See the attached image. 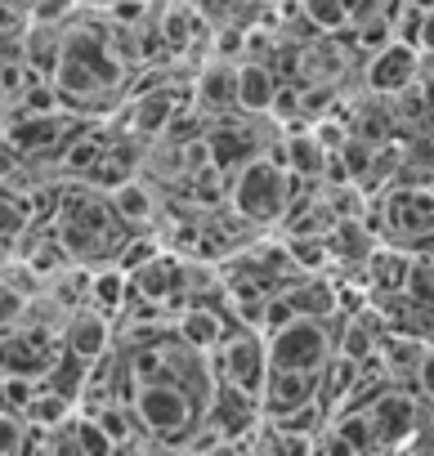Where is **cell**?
<instances>
[{
    "label": "cell",
    "instance_id": "cell-1",
    "mask_svg": "<svg viewBox=\"0 0 434 456\" xmlns=\"http://www.w3.org/2000/svg\"><path fill=\"white\" fill-rule=\"evenodd\" d=\"M54 233L68 247L77 265H112L130 238H121V215L112 210V197L94 183L63 192V206L54 215Z\"/></svg>",
    "mask_w": 434,
    "mask_h": 456
},
{
    "label": "cell",
    "instance_id": "cell-2",
    "mask_svg": "<svg viewBox=\"0 0 434 456\" xmlns=\"http://www.w3.org/2000/svg\"><path fill=\"white\" fill-rule=\"evenodd\" d=\"M126 59L112 50L108 41V28H72L68 32V45H63V63L54 72V86H59V99L68 108H90V103H103V94L121 90L126 81Z\"/></svg>",
    "mask_w": 434,
    "mask_h": 456
},
{
    "label": "cell",
    "instance_id": "cell-3",
    "mask_svg": "<svg viewBox=\"0 0 434 456\" xmlns=\"http://www.w3.org/2000/svg\"><path fill=\"white\" fill-rule=\"evenodd\" d=\"M130 411H135L143 434H152L157 443L179 447L201 425L206 403L197 394H188L179 380H139L135 394H130Z\"/></svg>",
    "mask_w": 434,
    "mask_h": 456
},
{
    "label": "cell",
    "instance_id": "cell-4",
    "mask_svg": "<svg viewBox=\"0 0 434 456\" xmlns=\"http://www.w3.org/2000/svg\"><path fill=\"white\" fill-rule=\"evenodd\" d=\"M291 188L296 175L287 161L274 157H251L242 170H233L229 179V206L247 219V224H278L291 210Z\"/></svg>",
    "mask_w": 434,
    "mask_h": 456
},
{
    "label": "cell",
    "instance_id": "cell-5",
    "mask_svg": "<svg viewBox=\"0 0 434 456\" xmlns=\"http://www.w3.org/2000/svg\"><path fill=\"white\" fill-rule=\"evenodd\" d=\"M336 354V336L323 322V314H300L269 331V362L291 371H323Z\"/></svg>",
    "mask_w": 434,
    "mask_h": 456
},
{
    "label": "cell",
    "instance_id": "cell-6",
    "mask_svg": "<svg viewBox=\"0 0 434 456\" xmlns=\"http://www.w3.org/2000/svg\"><path fill=\"white\" fill-rule=\"evenodd\" d=\"M215 358H220L215 380H229V385H238L251 398L265 394V380H269V367H274L269 362V336H260L256 327H242V331H233V336L220 340Z\"/></svg>",
    "mask_w": 434,
    "mask_h": 456
},
{
    "label": "cell",
    "instance_id": "cell-7",
    "mask_svg": "<svg viewBox=\"0 0 434 456\" xmlns=\"http://www.w3.org/2000/svg\"><path fill=\"white\" fill-rule=\"evenodd\" d=\"M63 358V345L45 327H28V318L0 331V376H50Z\"/></svg>",
    "mask_w": 434,
    "mask_h": 456
},
{
    "label": "cell",
    "instance_id": "cell-8",
    "mask_svg": "<svg viewBox=\"0 0 434 456\" xmlns=\"http://www.w3.org/2000/svg\"><path fill=\"white\" fill-rule=\"evenodd\" d=\"M385 233L398 242H430L434 238V188L430 183H403L385 192Z\"/></svg>",
    "mask_w": 434,
    "mask_h": 456
},
{
    "label": "cell",
    "instance_id": "cell-9",
    "mask_svg": "<svg viewBox=\"0 0 434 456\" xmlns=\"http://www.w3.org/2000/svg\"><path fill=\"white\" fill-rule=\"evenodd\" d=\"M314 398H323V371H291V367H269L260 407L265 420H283L300 407H309Z\"/></svg>",
    "mask_w": 434,
    "mask_h": 456
},
{
    "label": "cell",
    "instance_id": "cell-10",
    "mask_svg": "<svg viewBox=\"0 0 434 456\" xmlns=\"http://www.w3.org/2000/svg\"><path fill=\"white\" fill-rule=\"evenodd\" d=\"M416 59H421V50L412 41H398L394 37L389 45H381L372 54V63H367V90H376V94H403V90H412Z\"/></svg>",
    "mask_w": 434,
    "mask_h": 456
},
{
    "label": "cell",
    "instance_id": "cell-11",
    "mask_svg": "<svg viewBox=\"0 0 434 456\" xmlns=\"http://www.w3.org/2000/svg\"><path fill=\"white\" fill-rule=\"evenodd\" d=\"M63 349H68V354H77L81 362H99L103 354H112V318H108L99 305L68 314Z\"/></svg>",
    "mask_w": 434,
    "mask_h": 456
},
{
    "label": "cell",
    "instance_id": "cell-12",
    "mask_svg": "<svg viewBox=\"0 0 434 456\" xmlns=\"http://www.w3.org/2000/svg\"><path fill=\"white\" fill-rule=\"evenodd\" d=\"M72 121H63L59 112H19L10 126H5V139L23 152V157H37V152H50L59 143H68L72 134Z\"/></svg>",
    "mask_w": 434,
    "mask_h": 456
},
{
    "label": "cell",
    "instance_id": "cell-13",
    "mask_svg": "<svg viewBox=\"0 0 434 456\" xmlns=\"http://www.w3.org/2000/svg\"><path fill=\"white\" fill-rule=\"evenodd\" d=\"M192 108L197 112H229L238 108V59H210L192 81Z\"/></svg>",
    "mask_w": 434,
    "mask_h": 456
},
{
    "label": "cell",
    "instance_id": "cell-14",
    "mask_svg": "<svg viewBox=\"0 0 434 456\" xmlns=\"http://www.w3.org/2000/svg\"><path fill=\"white\" fill-rule=\"evenodd\" d=\"M367 411H372V420H376L381 447H398V443L416 429V420H421L416 398L403 394V389H381L376 398H367Z\"/></svg>",
    "mask_w": 434,
    "mask_h": 456
},
{
    "label": "cell",
    "instance_id": "cell-15",
    "mask_svg": "<svg viewBox=\"0 0 434 456\" xmlns=\"http://www.w3.org/2000/svg\"><path fill=\"white\" fill-rule=\"evenodd\" d=\"M19 45H23V63L32 68V77H50V81H54V72H59V63H63L68 32H63L54 19H32V28H28V37H23Z\"/></svg>",
    "mask_w": 434,
    "mask_h": 456
},
{
    "label": "cell",
    "instance_id": "cell-16",
    "mask_svg": "<svg viewBox=\"0 0 434 456\" xmlns=\"http://www.w3.org/2000/svg\"><path fill=\"white\" fill-rule=\"evenodd\" d=\"M157 32L166 41V54H184L201 37V10L192 0H166L161 14H157Z\"/></svg>",
    "mask_w": 434,
    "mask_h": 456
},
{
    "label": "cell",
    "instance_id": "cell-17",
    "mask_svg": "<svg viewBox=\"0 0 434 456\" xmlns=\"http://www.w3.org/2000/svg\"><path fill=\"white\" fill-rule=\"evenodd\" d=\"M278 77L269 63H256V59H238V108L242 112H274V99H278Z\"/></svg>",
    "mask_w": 434,
    "mask_h": 456
},
{
    "label": "cell",
    "instance_id": "cell-18",
    "mask_svg": "<svg viewBox=\"0 0 434 456\" xmlns=\"http://www.w3.org/2000/svg\"><path fill=\"white\" fill-rule=\"evenodd\" d=\"M184 269L188 265H179L175 256H152L143 269H135L130 273V282H135V291L139 296H148V300H157V305H166L170 296H179L188 282H184Z\"/></svg>",
    "mask_w": 434,
    "mask_h": 456
},
{
    "label": "cell",
    "instance_id": "cell-19",
    "mask_svg": "<svg viewBox=\"0 0 434 456\" xmlns=\"http://www.w3.org/2000/svg\"><path fill=\"white\" fill-rule=\"evenodd\" d=\"M206 139H210V161L220 166L225 175H233V170H242L251 157H260V143H256L247 130H238V126H225V121L215 126Z\"/></svg>",
    "mask_w": 434,
    "mask_h": 456
},
{
    "label": "cell",
    "instance_id": "cell-20",
    "mask_svg": "<svg viewBox=\"0 0 434 456\" xmlns=\"http://www.w3.org/2000/svg\"><path fill=\"white\" fill-rule=\"evenodd\" d=\"M108 197H112V210L121 215V224H130V228L152 224V219H157V210H161V206H157V192H152L143 179H135V175H130V179H121Z\"/></svg>",
    "mask_w": 434,
    "mask_h": 456
},
{
    "label": "cell",
    "instance_id": "cell-21",
    "mask_svg": "<svg viewBox=\"0 0 434 456\" xmlns=\"http://www.w3.org/2000/svg\"><path fill=\"white\" fill-rule=\"evenodd\" d=\"M175 112H179V94H170V90L139 94L130 103V130L135 134H166V126H170Z\"/></svg>",
    "mask_w": 434,
    "mask_h": 456
},
{
    "label": "cell",
    "instance_id": "cell-22",
    "mask_svg": "<svg viewBox=\"0 0 434 456\" xmlns=\"http://www.w3.org/2000/svg\"><path fill=\"white\" fill-rule=\"evenodd\" d=\"M407 269H412V256H403V247H372L367 256V273L381 296H403Z\"/></svg>",
    "mask_w": 434,
    "mask_h": 456
},
{
    "label": "cell",
    "instance_id": "cell-23",
    "mask_svg": "<svg viewBox=\"0 0 434 456\" xmlns=\"http://www.w3.org/2000/svg\"><path fill=\"white\" fill-rule=\"evenodd\" d=\"M225 336L229 331H225V318L220 314H210V309H184V318H179V340L184 345H192L201 354H215Z\"/></svg>",
    "mask_w": 434,
    "mask_h": 456
},
{
    "label": "cell",
    "instance_id": "cell-24",
    "mask_svg": "<svg viewBox=\"0 0 434 456\" xmlns=\"http://www.w3.org/2000/svg\"><path fill=\"white\" fill-rule=\"evenodd\" d=\"M283 157H287V166H291L296 179H318L327 170V143L318 134H291L287 148H283Z\"/></svg>",
    "mask_w": 434,
    "mask_h": 456
},
{
    "label": "cell",
    "instance_id": "cell-25",
    "mask_svg": "<svg viewBox=\"0 0 434 456\" xmlns=\"http://www.w3.org/2000/svg\"><path fill=\"white\" fill-rule=\"evenodd\" d=\"M130 291H135V282H130V273L112 260V265H103L99 273H94V287H90V305H99L103 314H117L126 300H130Z\"/></svg>",
    "mask_w": 434,
    "mask_h": 456
},
{
    "label": "cell",
    "instance_id": "cell-26",
    "mask_svg": "<svg viewBox=\"0 0 434 456\" xmlns=\"http://www.w3.org/2000/svg\"><path fill=\"white\" fill-rule=\"evenodd\" d=\"M130 175H135V152H130V143H121V148H103V157L94 161V170L86 175V183L112 192V188H117L121 179H130Z\"/></svg>",
    "mask_w": 434,
    "mask_h": 456
},
{
    "label": "cell",
    "instance_id": "cell-27",
    "mask_svg": "<svg viewBox=\"0 0 434 456\" xmlns=\"http://www.w3.org/2000/svg\"><path fill=\"white\" fill-rule=\"evenodd\" d=\"M103 148H108V134H103V130L72 134V139L63 143V170H68V175H90L94 161L103 157Z\"/></svg>",
    "mask_w": 434,
    "mask_h": 456
},
{
    "label": "cell",
    "instance_id": "cell-28",
    "mask_svg": "<svg viewBox=\"0 0 434 456\" xmlns=\"http://www.w3.org/2000/svg\"><path fill=\"white\" fill-rule=\"evenodd\" d=\"M28 224H32V206H28V197L0 188V242L23 238V233H28Z\"/></svg>",
    "mask_w": 434,
    "mask_h": 456
},
{
    "label": "cell",
    "instance_id": "cell-29",
    "mask_svg": "<svg viewBox=\"0 0 434 456\" xmlns=\"http://www.w3.org/2000/svg\"><path fill=\"white\" fill-rule=\"evenodd\" d=\"M300 14H305L318 32H340L345 23H354L345 0H300Z\"/></svg>",
    "mask_w": 434,
    "mask_h": 456
},
{
    "label": "cell",
    "instance_id": "cell-30",
    "mask_svg": "<svg viewBox=\"0 0 434 456\" xmlns=\"http://www.w3.org/2000/svg\"><path fill=\"white\" fill-rule=\"evenodd\" d=\"M28 309H32L28 287H19V282H10V278H0V331L19 327V322L28 318Z\"/></svg>",
    "mask_w": 434,
    "mask_h": 456
},
{
    "label": "cell",
    "instance_id": "cell-31",
    "mask_svg": "<svg viewBox=\"0 0 434 456\" xmlns=\"http://www.w3.org/2000/svg\"><path fill=\"white\" fill-rule=\"evenodd\" d=\"M45 376H0V403L14 407V411H28V403L37 398Z\"/></svg>",
    "mask_w": 434,
    "mask_h": 456
},
{
    "label": "cell",
    "instance_id": "cell-32",
    "mask_svg": "<svg viewBox=\"0 0 434 456\" xmlns=\"http://www.w3.org/2000/svg\"><path fill=\"white\" fill-rule=\"evenodd\" d=\"M23 447H32V438H28V416L0 403V452H23Z\"/></svg>",
    "mask_w": 434,
    "mask_h": 456
},
{
    "label": "cell",
    "instance_id": "cell-33",
    "mask_svg": "<svg viewBox=\"0 0 434 456\" xmlns=\"http://www.w3.org/2000/svg\"><path fill=\"white\" fill-rule=\"evenodd\" d=\"M403 291H407L416 305H430V309H434V256H425V260H412Z\"/></svg>",
    "mask_w": 434,
    "mask_h": 456
},
{
    "label": "cell",
    "instance_id": "cell-34",
    "mask_svg": "<svg viewBox=\"0 0 434 456\" xmlns=\"http://www.w3.org/2000/svg\"><path fill=\"white\" fill-rule=\"evenodd\" d=\"M28 28H32V14L19 0H0V41H23Z\"/></svg>",
    "mask_w": 434,
    "mask_h": 456
},
{
    "label": "cell",
    "instance_id": "cell-35",
    "mask_svg": "<svg viewBox=\"0 0 434 456\" xmlns=\"http://www.w3.org/2000/svg\"><path fill=\"white\" fill-rule=\"evenodd\" d=\"M152 256H161V247H157V238H130L126 247H121V256H117V265L126 269V273H135V269H143Z\"/></svg>",
    "mask_w": 434,
    "mask_h": 456
},
{
    "label": "cell",
    "instance_id": "cell-36",
    "mask_svg": "<svg viewBox=\"0 0 434 456\" xmlns=\"http://www.w3.org/2000/svg\"><path fill=\"white\" fill-rule=\"evenodd\" d=\"M28 81H32V68L28 63H5V59H0V94L19 99L28 90Z\"/></svg>",
    "mask_w": 434,
    "mask_h": 456
},
{
    "label": "cell",
    "instance_id": "cell-37",
    "mask_svg": "<svg viewBox=\"0 0 434 456\" xmlns=\"http://www.w3.org/2000/svg\"><path fill=\"white\" fill-rule=\"evenodd\" d=\"M19 5H23L32 19H54V23H59V19L68 14L72 0H19Z\"/></svg>",
    "mask_w": 434,
    "mask_h": 456
},
{
    "label": "cell",
    "instance_id": "cell-38",
    "mask_svg": "<svg viewBox=\"0 0 434 456\" xmlns=\"http://www.w3.org/2000/svg\"><path fill=\"white\" fill-rule=\"evenodd\" d=\"M412 380H416V389H421L425 398H434V349H425V354H421V362H416V376H412Z\"/></svg>",
    "mask_w": 434,
    "mask_h": 456
},
{
    "label": "cell",
    "instance_id": "cell-39",
    "mask_svg": "<svg viewBox=\"0 0 434 456\" xmlns=\"http://www.w3.org/2000/svg\"><path fill=\"white\" fill-rule=\"evenodd\" d=\"M345 5H349V19L363 23V19H372V14L385 10V0H345Z\"/></svg>",
    "mask_w": 434,
    "mask_h": 456
},
{
    "label": "cell",
    "instance_id": "cell-40",
    "mask_svg": "<svg viewBox=\"0 0 434 456\" xmlns=\"http://www.w3.org/2000/svg\"><path fill=\"white\" fill-rule=\"evenodd\" d=\"M421 50H434V10H425L421 14V41H416Z\"/></svg>",
    "mask_w": 434,
    "mask_h": 456
},
{
    "label": "cell",
    "instance_id": "cell-41",
    "mask_svg": "<svg viewBox=\"0 0 434 456\" xmlns=\"http://www.w3.org/2000/svg\"><path fill=\"white\" fill-rule=\"evenodd\" d=\"M86 5H99V10H112V5H117V0H86Z\"/></svg>",
    "mask_w": 434,
    "mask_h": 456
}]
</instances>
